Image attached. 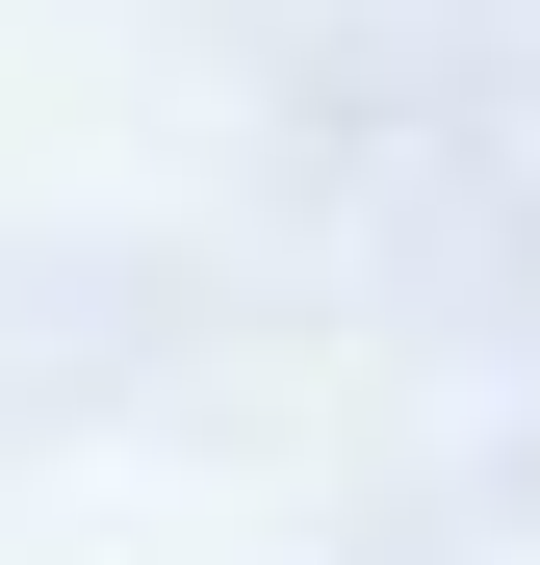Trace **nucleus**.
Masks as SVG:
<instances>
[]
</instances>
